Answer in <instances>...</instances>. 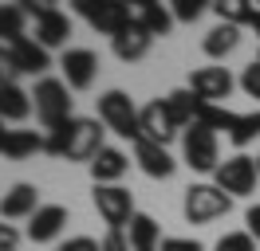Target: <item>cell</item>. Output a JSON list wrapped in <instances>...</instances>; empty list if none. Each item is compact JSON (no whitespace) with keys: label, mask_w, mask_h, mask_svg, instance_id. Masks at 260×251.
I'll return each mask as SVG.
<instances>
[{"label":"cell","mask_w":260,"mask_h":251,"mask_svg":"<svg viewBox=\"0 0 260 251\" xmlns=\"http://www.w3.org/2000/svg\"><path fill=\"white\" fill-rule=\"evenodd\" d=\"M107 145H103V126L99 118H71L67 126L51 130L48 134V149L44 153L51 157H63V161H95Z\"/></svg>","instance_id":"obj_1"},{"label":"cell","mask_w":260,"mask_h":251,"mask_svg":"<svg viewBox=\"0 0 260 251\" xmlns=\"http://www.w3.org/2000/svg\"><path fill=\"white\" fill-rule=\"evenodd\" d=\"M32 98H36V118H40V126L44 130H59V126H67L75 114H71V94H67V82L63 78H51V75H44L40 82H36V91H32Z\"/></svg>","instance_id":"obj_2"},{"label":"cell","mask_w":260,"mask_h":251,"mask_svg":"<svg viewBox=\"0 0 260 251\" xmlns=\"http://www.w3.org/2000/svg\"><path fill=\"white\" fill-rule=\"evenodd\" d=\"M138 114L142 110L134 106L130 94H122V91H107L99 98V122L107 126L111 134H118V138H130V141L142 138V118Z\"/></svg>","instance_id":"obj_3"},{"label":"cell","mask_w":260,"mask_h":251,"mask_svg":"<svg viewBox=\"0 0 260 251\" xmlns=\"http://www.w3.org/2000/svg\"><path fill=\"white\" fill-rule=\"evenodd\" d=\"M75 12L91 24L103 35H122V31L134 24V8L122 4V0H75Z\"/></svg>","instance_id":"obj_4"},{"label":"cell","mask_w":260,"mask_h":251,"mask_svg":"<svg viewBox=\"0 0 260 251\" xmlns=\"http://www.w3.org/2000/svg\"><path fill=\"white\" fill-rule=\"evenodd\" d=\"M233 208V196L221 192L217 185H189L185 188V200H181V212L189 224H209V220L225 216Z\"/></svg>","instance_id":"obj_5"},{"label":"cell","mask_w":260,"mask_h":251,"mask_svg":"<svg viewBox=\"0 0 260 251\" xmlns=\"http://www.w3.org/2000/svg\"><path fill=\"white\" fill-rule=\"evenodd\" d=\"M95 208L103 224H107V232H126L130 220H134V196H130V188L122 185H95Z\"/></svg>","instance_id":"obj_6"},{"label":"cell","mask_w":260,"mask_h":251,"mask_svg":"<svg viewBox=\"0 0 260 251\" xmlns=\"http://www.w3.org/2000/svg\"><path fill=\"white\" fill-rule=\"evenodd\" d=\"M256 157H229V161H221L217 165V173H213V185L221 188V192H229V196H248V192H256Z\"/></svg>","instance_id":"obj_7"},{"label":"cell","mask_w":260,"mask_h":251,"mask_svg":"<svg viewBox=\"0 0 260 251\" xmlns=\"http://www.w3.org/2000/svg\"><path fill=\"white\" fill-rule=\"evenodd\" d=\"M181 157H185V165H189V169H197V173H217V165H221V153H217V134L193 122L185 134H181Z\"/></svg>","instance_id":"obj_8"},{"label":"cell","mask_w":260,"mask_h":251,"mask_svg":"<svg viewBox=\"0 0 260 251\" xmlns=\"http://www.w3.org/2000/svg\"><path fill=\"white\" fill-rule=\"evenodd\" d=\"M59 67H63V82L71 91H87L99 75V55L91 47H71V51H63Z\"/></svg>","instance_id":"obj_9"},{"label":"cell","mask_w":260,"mask_h":251,"mask_svg":"<svg viewBox=\"0 0 260 251\" xmlns=\"http://www.w3.org/2000/svg\"><path fill=\"white\" fill-rule=\"evenodd\" d=\"M237 87V78L229 75L225 67H197L193 75H189V91L201 98V102H217L221 106V98H229Z\"/></svg>","instance_id":"obj_10"},{"label":"cell","mask_w":260,"mask_h":251,"mask_svg":"<svg viewBox=\"0 0 260 251\" xmlns=\"http://www.w3.org/2000/svg\"><path fill=\"white\" fill-rule=\"evenodd\" d=\"M40 208H44V204H40V188L28 185V181L12 185L0 196V220H32Z\"/></svg>","instance_id":"obj_11"},{"label":"cell","mask_w":260,"mask_h":251,"mask_svg":"<svg viewBox=\"0 0 260 251\" xmlns=\"http://www.w3.org/2000/svg\"><path fill=\"white\" fill-rule=\"evenodd\" d=\"M134 161H138V169L146 173V177H154V181H166V177H174V169H178L174 153H170L166 145L146 141V138L134 141Z\"/></svg>","instance_id":"obj_12"},{"label":"cell","mask_w":260,"mask_h":251,"mask_svg":"<svg viewBox=\"0 0 260 251\" xmlns=\"http://www.w3.org/2000/svg\"><path fill=\"white\" fill-rule=\"evenodd\" d=\"M138 118H142V138L154 141V145H170V141H174V134H178V126H174L170 110H166V98L146 102Z\"/></svg>","instance_id":"obj_13"},{"label":"cell","mask_w":260,"mask_h":251,"mask_svg":"<svg viewBox=\"0 0 260 251\" xmlns=\"http://www.w3.org/2000/svg\"><path fill=\"white\" fill-rule=\"evenodd\" d=\"M8 51H12V67H16V75H44V71L51 67L48 47H40L32 35L12 39V44H8Z\"/></svg>","instance_id":"obj_14"},{"label":"cell","mask_w":260,"mask_h":251,"mask_svg":"<svg viewBox=\"0 0 260 251\" xmlns=\"http://www.w3.org/2000/svg\"><path fill=\"white\" fill-rule=\"evenodd\" d=\"M67 35H71V16L59 12V8L51 4L48 12L36 20V44L51 51V47H63V44H67Z\"/></svg>","instance_id":"obj_15"},{"label":"cell","mask_w":260,"mask_h":251,"mask_svg":"<svg viewBox=\"0 0 260 251\" xmlns=\"http://www.w3.org/2000/svg\"><path fill=\"white\" fill-rule=\"evenodd\" d=\"M63 224H67L63 204H44V208L28 220V239H32V243H48V239H55V235L63 232Z\"/></svg>","instance_id":"obj_16"},{"label":"cell","mask_w":260,"mask_h":251,"mask_svg":"<svg viewBox=\"0 0 260 251\" xmlns=\"http://www.w3.org/2000/svg\"><path fill=\"white\" fill-rule=\"evenodd\" d=\"M150 44H154V35H150V31L142 28L138 20H134V24L122 31V35H114V39H111L114 55H118L122 63H138V59H142V55L150 51Z\"/></svg>","instance_id":"obj_17"},{"label":"cell","mask_w":260,"mask_h":251,"mask_svg":"<svg viewBox=\"0 0 260 251\" xmlns=\"http://www.w3.org/2000/svg\"><path fill=\"white\" fill-rule=\"evenodd\" d=\"M130 169V157L122 149H103V153L91 161V177H95V185H118V177Z\"/></svg>","instance_id":"obj_18"},{"label":"cell","mask_w":260,"mask_h":251,"mask_svg":"<svg viewBox=\"0 0 260 251\" xmlns=\"http://www.w3.org/2000/svg\"><path fill=\"white\" fill-rule=\"evenodd\" d=\"M166 110H170V118L178 130H189L197 122V110H201V98H197L189 87H181V91H170L166 94Z\"/></svg>","instance_id":"obj_19"},{"label":"cell","mask_w":260,"mask_h":251,"mask_svg":"<svg viewBox=\"0 0 260 251\" xmlns=\"http://www.w3.org/2000/svg\"><path fill=\"white\" fill-rule=\"evenodd\" d=\"M126 239H130V247L134 251H158L162 243V228H158V220L146 216V212H134V220H130V228H126Z\"/></svg>","instance_id":"obj_20"},{"label":"cell","mask_w":260,"mask_h":251,"mask_svg":"<svg viewBox=\"0 0 260 251\" xmlns=\"http://www.w3.org/2000/svg\"><path fill=\"white\" fill-rule=\"evenodd\" d=\"M134 20H138L150 35H170V28H174V12H170L166 4H158V0H138Z\"/></svg>","instance_id":"obj_21"},{"label":"cell","mask_w":260,"mask_h":251,"mask_svg":"<svg viewBox=\"0 0 260 251\" xmlns=\"http://www.w3.org/2000/svg\"><path fill=\"white\" fill-rule=\"evenodd\" d=\"M32 114V94L20 91L16 82L0 87V122H24Z\"/></svg>","instance_id":"obj_22"},{"label":"cell","mask_w":260,"mask_h":251,"mask_svg":"<svg viewBox=\"0 0 260 251\" xmlns=\"http://www.w3.org/2000/svg\"><path fill=\"white\" fill-rule=\"evenodd\" d=\"M40 149H48V138H44V134H36V130H12V134H8V145H4V157H8V161H24V157L40 153Z\"/></svg>","instance_id":"obj_23"},{"label":"cell","mask_w":260,"mask_h":251,"mask_svg":"<svg viewBox=\"0 0 260 251\" xmlns=\"http://www.w3.org/2000/svg\"><path fill=\"white\" fill-rule=\"evenodd\" d=\"M237 44H241V28H233V24H217V28L205 35V44H201V47H205L209 59H221V55H229Z\"/></svg>","instance_id":"obj_24"},{"label":"cell","mask_w":260,"mask_h":251,"mask_svg":"<svg viewBox=\"0 0 260 251\" xmlns=\"http://www.w3.org/2000/svg\"><path fill=\"white\" fill-rule=\"evenodd\" d=\"M197 126H205V130H213V134H233V126H237V114L225 106H217V102H201V110H197Z\"/></svg>","instance_id":"obj_25"},{"label":"cell","mask_w":260,"mask_h":251,"mask_svg":"<svg viewBox=\"0 0 260 251\" xmlns=\"http://www.w3.org/2000/svg\"><path fill=\"white\" fill-rule=\"evenodd\" d=\"M24 8L20 4H0V44H12L24 35Z\"/></svg>","instance_id":"obj_26"},{"label":"cell","mask_w":260,"mask_h":251,"mask_svg":"<svg viewBox=\"0 0 260 251\" xmlns=\"http://www.w3.org/2000/svg\"><path fill=\"white\" fill-rule=\"evenodd\" d=\"M260 138V110H248V114H237V126H233V134H229V141L237 145V149H244L248 141Z\"/></svg>","instance_id":"obj_27"},{"label":"cell","mask_w":260,"mask_h":251,"mask_svg":"<svg viewBox=\"0 0 260 251\" xmlns=\"http://www.w3.org/2000/svg\"><path fill=\"white\" fill-rule=\"evenodd\" d=\"M213 12H217L221 24L244 28V24H248V12H252V4H248V0H217V4H213Z\"/></svg>","instance_id":"obj_28"},{"label":"cell","mask_w":260,"mask_h":251,"mask_svg":"<svg viewBox=\"0 0 260 251\" xmlns=\"http://www.w3.org/2000/svg\"><path fill=\"white\" fill-rule=\"evenodd\" d=\"M217 251H256V239L248 232H225L217 239Z\"/></svg>","instance_id":"obj_29"},{"label":"cell","mask_w":260,"mask_h":251,"mask_svg":"<svg viewBox=\"0 0 260 251\" xmlns=\"http://www.w3.org/2000/svg\"><path fill=\"white\" fill-rule=\"evenodd\" d=\"M174 24H193L197 16L205 12V0H174Z\"/></svg>","instance_id":"obj_30"},{"label":"cell","mask_w":260,"mask_h":251,"mask_svg":"<svg viewBox=\"0 0 260 251\" xmlns=\"http://www.w3.org/2000/svg\"><path fill=\"white\" fill-rule=\"evenodd\" d=\"M241 91L248 94V98H256V102H260V63L256 59L241 71Z\"/></svg>","instance_id":"obj_31"},{"label":"cell","mask_w":260,"mask_h":251,"mask_svg":"<svg viewBox=\"0 0 260 251\" xmlns=\"http://www.w3.org/2000/svg\"><path fill=\"white\" fill-rule=\"evenodd\" d=\"M55 251H103V243L91 239V235H71V239H63Z\"/></svg>","instance_id":"obj_32"},{"label":"cell","mask_w":260,"mask_h":251,"mask_svg":"<svg viewBox=\"0 0 260 251\" xmlns=\"http://www.w3.org/2000/svg\"><path fill=\"white\" fill-rule=\"evenodd\" d=\"M0 251H20V232H16V224H4V220H0Z\"/></svg>","instance_id":"obj_33"},{"label":"cell","mask_w":260,"mask_h":251,"mask_svg":"<svg viewBox=\"0 0 260 251\" xmlns=\"http://www.w3.org/2000/svg\"><path fill=\"white\" fill-rule=\"evenodd\" d=\"M4 82H16V67H12L8 44H0V87H4Z\"/></svg>","instance_id":"obj_34"},{"label":"cell","mask_w":260,"mask_h":251,"mask_svg":"<svg viewBox=\"0 0 260 251\" xmlns=\"http://www.w3.org/2000/svg\"><path fill=\"white\" fill-rule=\"evenodd\" d=\"M158 251H201V243H197V239H185V235H170V239H162Z\"/></svg>","instance_id":"obj_35"},{"label":"cell","mask_w":260,"mask_h":251,"mask_svg":"<svg viewBox=\"0 0 260 251\" xmlns=\"http://www.w3.org/2000/svg\"><path fill=\"white\" fill-rule=\"evenodd\" d=\"M103 251H134V247H130L126 232H107V239H103Z\"/></svg>","instance_id":"obj_36"},{"label":"cell","mask_w":260,"mask_h":251,"mask_svg":"<svg viewBox=\"0 0 260 251\" xmlns=\"http://www.w3.org/2000/svg\"><path fill=\"white\" fill-rule=\"evenodd\" d=\"M244 224H248V235L260 239V204H252V208L244 212Z\"/></svg>","instance_id":"obj_37"},{"label":"cell","mask_w":260,"mask_h":251,"mask_svg":"<svg viewBox=\"0 0 260 251\" xmlns=\"http://www.w3.org/2000/svg\"><path fill=\"white\" fill-rule=\"evenodd\" d=\"M244 28H252L260 35V8H256V4H252V12H248V24H244Z\"/></svg>","instance_id":"obj_38"},{"label":"cell","mask_w":260,"mask_h":251,"mask_svg":"<svg viewBox=\"0 0 260 251\" xmlns=\"http://www.w3.org/2000/svg\"><path fill=\"white\" fill-rule=\"evenodd\" d=\"M8 134H12V130H4V122H0V153H4V145H8Z\"/></svg>","instance_id":"obj_39"},{"label":"cell","mask_w":260,"mask_h":251,"mask_svg":"<svg viewBox=\"0 0 260 251\" xmlns=\"http://www.w3.org/2000/svg\"><path fill=\"white\" fill-rule=\"evenodd\" d=\"M256 169H260V157H256Z\"/></svg>","instance_id":"obj_40"},{"label":"cell","mask_w":260,"mask_h":251,"mask_svg":"<svg viewBox=\"0 0 260 251\" xmlns=\"http://www.w3.org/2000/svg\"><path fill=\"white\" fill-rule=\"evenodd\" d=\"M256 63H260V55H256Z\"/></svg>","instance_id":"obj_41"}]
</instances>
